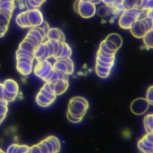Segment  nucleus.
Masks as SVG:
<instances>
[{
    "instance_id": "obj_1",
    "label": "nucleus",
    "mask_w": 153,
    "mask_h": 153,
    "mask_svg": "<svg viewBox=\"0 0 153 153\" xmlns=\"http://www.w3.org/2000/svg\"><path fill=\"white\" fill-rule=\"evenodd\" d=\"M122 44H123V40L121 36L117 33H112L108 35L106 38V39L100 43L99 51L104 54L106 53L107 55L108 54L111 56H115L116 52L121 48Z\"/></svg>"
},
{
    "instance_id": "obj_2",
    "label": "nucleus",
    "mask_w": 153,
    "mask_h": 153,
    "mask_svg": "<svg viewBox=\"0 0 153 153\" xmlns=\"http://www.w3.org/2000/svg\"><path fill=\"white\" fill-rule=\"evenodd\" d=\"M88 108H89L88 100L82 97L77 96V97H74L70 100L67 112H69L71 115H73L74 117L83 118Z\"/></svg>"
},
{
    "instance_id": "obj_3",
    "label": "nucleus",
    "mask_w": 153,
    "mask_h": 153,
    "mask_svg": "<svg viewBox=\"0 0 153 153\" xmlns=\"http://www.w3.org/2000/svg\"><path fill=\"white\" fill-rule=\"evenodd\" d=\"M142 10L140 8H134L125 10L118 20V24L123 29H130L134 22L140 19Z\"/></svg>"
},
{
    "instance_id": "obj_4",
    "label": "nucleus",
    "mask_w": 153,
    "mask_h": 153,
    "mask_svg": "<svg viewBox=\"0 0 153 153\" xmlns=\"http://www.w3.org/2000/svg\"><path fill=\"white\" fill-rule=\"evenodd\" d=\"M53 73V65L48 60L39 61L34 68V74L44 80L45 82H48L49 78Z\"/></svg>"
},
{
    "instance_id": "obj_5",
    "label": "nucleus",
    "mask_w": 153,
    "mask_h": 153,
    "mask_svg": "<svg viewBox=\"0 0 153 153\" xmlns=\"http://www.w3.org/2000/svg\"><path fill=\"white\" fill-rule=\"evenodd\" d=\"M77 12L84 18L92 17L96 13L95 4L90 1L86 0H78L77 3Z\"/></svg>"
},
{
    "instance_id": "obj_6",
    "label": "nucleus",
    "mask_w": 153,
    "mask_h": 153,
    "mask_svg": "<svg viewBox=\"0 0 153 153\" xmlns=\"http://www.w3.org/2000/svg\"><path fill=\"white\" fill-rule=\"evenodd\" d=\"M149 107H150V103L148 102L146 99L138 98L131 103L130 108H131V111L134 115L141 116L147 112V110L149 109Z\"/></svg>"
},
{
    "instance_id": "obj_7",
    "label": "nucleus",
    "mask_w": 153,
    "mask_h": 153,
    "mask_svg": "<svg viewBox=\"0 0 153 153\" xmlns=\"http://www.w3.org/2000/svg\"><path fill=\"white\" fill-rule=\"evenodd\" d=\"M132 34L138 39H142L144 37V35L147 33L148 30H150L151 29L149 28V26L147 25V23L145 22V21L143 19L141 20H137L136 22H134V24L132 25V27L130 28Z\"/></svg>"
},
{
    "instance_id": "obj_8",
    "label": "nucleus",
    "mask_w": 153,
    "mask_h": 153,
    "mask_svg": "<svg viewBox=\"0 0 153 153\" xmlns=\"http://www.w3.org/2000/svg\"><path fill=\"white\" fill-rule=\"evenodd\" d=\"M26 19L29 26H39L43 22V18L41 13L37 9H32L25 13Z\"/></svg>"
},
{
    "instance_id": "obj_9",
    "label": "nucleus",
    "mask_w": 153,
    "mask_h": 153,
    "mask_svg": "<svg viewBox=\"0 0 153 153\" xmlns=\"http://www.w3.org/2000/svg\"><path fill=\"white\" fill-rule=\"evenodd\" d=\"M47 38L48 39V40H56L61 43H64L65 39L63 31L61 30L56 29V28L48 30V31L47 33Z\"/></svg>"
},
{
    "instance_id": "obj_10",
    "label": "nucleus",
    "mask_w": 153,
    "mask_h": 153,
    "mask_svg": "<svg viewBox=\"0 0 153 153\" xmlns=\"http://www.w3.org/2000/svg\"><path fill=\"white\" fill-rule=\"evenodd\" d=\"M54 84V92L56 96L62 95L69 87V82L67 80H57L56 82H53Z\"/></svg>"
},
{
    "instance_id": "obj_11",
    "label": "nucleus",
    "mask_w": 153,
    "mask_h": 153,
    "mask_svg": "<svg viewBox=\"0 0 153 153\" xmlns=\"http://www.w3.org/2000/svg\"><path fill=\"white\" fill-rule=\"evenodd\" d=\"M34 57L37 59V61H43V60H48V54H47V49H46V45L45 43L39 44L34 50Z\"/></svg>"
},
{
    "instance_id": "obj_12",
    "label": "nucleus",
    "mask_w": 153,
    "mask_h": 153,
    "mask_svg": "<svg viewBox=\"0 0 153 153\" xmlns=\"http://www.w3.org/2000/svg\"><path fill=\"white\" fill-rule=\"evenodd\" d=\"M16 68L18 72L22 75H29L33 69V65L26 62H19L16 61Z\"/></svg>"
},
{
    "instance_id": "obj_13",
    "label": "nucleus",
    "mask_w": 153,
    "mask_h": 153,
    "mask_svg": "<svg viewBox=\"0 0 153 153\" xmlns=\"http://www.w3.org/2000/svg\"><path fill=\"white\" fill-rule=\"evenodd\" d=\"M3 85H4V88L8 92H11V93H13V94H18L19 86H18L17 82H14L13 80H11V79L5 80L4 82L3 83Z\"/></svg>"
},
{
    "instance_id": "obj_14",
    "label": "nucleus",
    "mask_w": 153,
    "mask_h": 153,
    "mask_svg": "<svg viewBox=\"0 0 153 153\" xmlns=\"http://www.w3.org/2000/svg\"><path fill=\"white\" fill-rule=\"evenodd\" d=\"M138 148L143 153H153V144L147 142L143 137L138 142Z\"/></svg>"
},
{
    "instance_id": "obj_15",
    "label": "nucleus",
    "mask_w": 153,
    "mask_h": 153,
    "mask_svg": "<svg viewBox=\"0 0 153 153\" xmlns=\"http://www.w3.org/2000/svg\"><path fill=\"white\" fill-rule=\"evenodd\" d=\"M36 102L39 106H40L42 108H47V107L50 106L54 101H52L51 100L48 99L47 97L42 95L40 92H39L37 97H36Z\"/></svg>"
},
{
    "instance_id": "obj_16",
    "label": "nucleus",
    "mask_w": 153,
    "mask_h": 153,
    "mask_svg": "<svg viewBox=\"0 0 153 153\" xmlns=\"http://www.w3.org/2000/svg\"><path fill=\"white\" fill-rule=\"evenodd\" d=\"M142 0H123V7L125 10L140 8Z\"/></svg>"
},
{
    "instance_id": "obj_17",
    "label": "nucleus",
    "mask_w": 153,
    "mask_h": 153,
    "mask_svg": "<svg viewBox=\"0 0 153 153\" xmlns=\"http://www.w3.org/2000/svg\"><path fill=\"white\" fill-rule=\"evenodd\" d=\"M143 126L147 133H153V114H149L144 117Z\"/></svg>"
},
{
    "instance_id": "obj_18",
    "label": "nucleus",
    "mask_w": 153,
    "mask_h": 153,
    "mask_svg": "<svg viewBox=\"0 0 153 153\" xmlns=\"http://www.w3.org/2000/svg\"><path fill=\"white\" fill-rule=\"evenodd\" d=\"M95 71H96V74H97L100 78H107V77L110 74L111 68L103 67V66H100V65H99L96 64Z\"/></svg>"
},
{
    "instance_id": "obj_19",
    "label": "nucleus",
    "mask_w": 153,
    "mask_h": 153,
    "mask_svg": "<svg viewBox=\"0 0 153 153\" xmlns=\"http://www.w3.org/2000/svg\"><path fill=\"white\" fill-rule=\"evenodd\" d=\"M143 39V43L147 48H153V28L147 31V33L144 35Z\"/></svg>"
},
{
    "instance_id": "obj_20",
    "label": "nucleus",
    "mask_w": 153,
    "mask_h": 153,
    "mask_svg": "<svg viewBox=\"0 0 153 153\" xmlns=\"http://www.w3.org/2000/svg\"><path fill=\"white\" fill-rule=\"evenodd\" d=\"M72 55V49L71 48L69 47L68 44H66L65 42H64L62 44V48H61V51H60V54L58 56V58H61V57H70Z\"/></svg>"
},
{
    "instance_id": "obj_21",
    "label": "nucleus",
    "mask_w": 153,
    "mask_h": 153,
    "mask_svg": "<svg viewBox=\"0 0 153 153\" xmlns=\"http://www.w3.org/2000/svg\"><path fill=\"white\" fill-rule=\"evenodd\" d=\"M58 59H61L65 64V66H66V73L67 74H72L74 73V62L72 61V59L70 57H61V58H58Z\"/></svg>"
},
{
    "instance_id": "obj_22",
    "label": "nucleus",
    "mask_w": 153,
    "mask_h": 153,
    "mask_svg": "<svg viewBox=\"0 0 153 153\" xmlns=\"http://www.w3.org/2000/svg\"><path fill=\"white\" fill-rule=\"evenodd\" d=\"M48 139L52 143V144H53V146L55 148V153L59 152L60 150H61V143H60L59 139L57 137H56V136H53V135L48 136Z\"/></svg>"
},
{
    "instance_id": "obj_23",
    "label": "nucleus",
    "mask_w": 153,
    "mask_h": 153,
    "mask_svg": "<svg viewBox=\"0 0 153 153\" xmlns=\"http://www.w3.org/2000/svg\"><path fill=\"white\" fill-rule=\"evenodd\" d=\"M19 48L23 49V50H26V51H29V52H31V53H34V50H35V48H34L29 41H27L26 39H24V40L20 44Z\"/></svg>"
},
{
    "instance_id": "obj_24",
    "label": "nucleus",
    "mask_w": 153,
    "mask_h": 153,
    "mask_svg": "<svg viewBox=\"0 0 153 153\" xmlns=\"http://www.w3.org/2000/svg\"><path fill=\"white\" fill-rule=\"evenodd\" d=\"M148 102L153 105V86H151L148 90H147V92H146V98H145Z\"/></svg>"
},
{
    "instance_id": "obj_25",
    "label": "nucleus",
    "mask_w": 153,
    "mask_h": 153,
    "mask_svg": "<svg viewBox=\"0 0 153 153\" xmlns=\"http://www.w3.org/2000/svg\"><path fill=\"white\" fill-rule=\"evenodd\" d=\"M66 117H67V119H68L70 122H72V123H74V124H78V123H80V122L82 120V117H74V116L71 115L69 112H67V114H66Z\"/></svg>"
},
{
    "instance_id": "obj_26",
    "label": "nucleus",
    "mask_w": 153,
    "mask_h": 153,
    "mask_svg": "<svg viewBox=\"0 0 153 153\" xmlns=\"http://www.w3.org/2000/svg\"><path fill=\"white\" fill-rule=\"evenodd\" d=\"M39 92L42 94V95H44L45 97H47L48 99H49V100H51L52 101H55V100H56V95H55V94H52V93H49V92H48L47 91H45L43 88H41L40 89V91H39Z\"/></svg>"
},
{
    "instance_id": "obj_27",
    "label": "nucleus",
    "mask_w": 153,
    "mask_h": 153,
    "mask_svg": "<svg viewBox=\"0 0 153 153\" xmlns=\"http://www.w3.org/2000/svg\"><path fill=\"white\" fill-rule=\"evenodd\" d=\"M43 143L46 144V146H47V148H48V152L55 153V148H54V146H53L52 143H51L48 138L44 139V140H43Z\"/></svg>"
},
{
    "instance_id": "obj_28",
    "label": "nucleus",
    "mask_w": 153,
    "mask_h": 153,
    "mask_svg": "<svg viewBox=\"0 0 153 153\" xmlns=\"http://www.w3.org/2000/svg\"><path fill=\"white\" fill-rule=\"evenodd\" d=\"M30 150V147L27 145H19L16 153H27Z\"/></svg>"
},
{
    "instance_id": "obj_29",
    "label": "nucleus",
    "mask_w": 153,
    "mask_h": 153,
    "mask_svg": "<svg viewBox=\"0 0 153 153\" xmlns=\"http://www.w3.org/2000/svg\"><path fill=\"white\" fill-rule=\"evenodd\" d=\"M18 146H19V144H16V143H13V144L10 145V146L7 148L6 153H16L17 149H18Z\"/></svg>"
},
{
    "instance_id": "obj_30",
    "label": "nucleus",
    "mask_w": 153,
    "mask_h": 153,
    "mask_svg": "<svg viewBox=\"0 0 153 153\" xmlns=\"http://www.w3.org/2000/svg\"><path fill=\"white\" fill-rule=\"evenodd\" d=\"M38 145H39V149L41 151V153H49L47 146H46V144L43 143V141H41L39 143H38Z\"/></svg>"
},
{
    "instance_id": "obj_31",
    "label": "nucleus",
    "mask_w": 153,
    "mask_h": 153,
    "mask_svg": "<svg viewBox=\"0 0 153 153\" xmlns=\"http://www.w3.org/2000/svg\"><path fill=\"white\" fill-rule=\"evenodd\" d=\"M30 152L31 153H41V151H40V149H39L38 144L32 145L31 147H30Z\"/></svg>"
},
{
    "instance_id": "obj_32",
    "label": "nucleus",
    "mask_w": 153,
    "mask_h": 153,
    "mask_svg": "<svg viewBox=\"0 0 153 153\" xmlns=\"http://www.w3.org/2000/svg\"><path fill=\"white\" fill-rule=\"evenodd\" d=\"M143 138H144L147 142H149L150 143L153 144V133H147V134L144 135Z\"/></svg>"
},
{
    "instance_id": "obj_33",
    "label": "nucleus",
    "mask_w": 153,
    "mask_h": 153,
    "mask_svg": "<svg viewBox=\"0 0 153 153\" xmlns=\"http://www.w3.org/2000/svg\"><path fill=\"white\" fill-rule=\"evenodd\" d=\"M7 112H8V108H7V106L0 105V114H2V115H6Z\"/></svg>"
},
{
    "instance_id": "obj_34",
    "label": "nucleus",
    "mask_w": 153,
    "mask_h": 153,
    "mask_svg": "<svg viewBox=\"0 0 153 153\" xmlns=\"http://www.w3.org/2000/svg\"><path fill=\"white\" fill-rule=\"evenodd\" d=\"M7 30H5V29H3V28H0V38L1 37H3L4 35V33H5V31H6Z\"/></svg>"
},
{
    "instance_id": "obj_35",
    "label": "nucleus",
    "mask_w": 153,
    "mask_h": 153,
    "mask_svg": "<svg viewBox=\"0 0 153 153\" xmlns=\"http://www.w3.org/2000/svg\"><path fill=\"white\" fill-rule=\"evenodd\" d=\"M5 117H6V115H2V114H0V125H1V123L4 120Z\"/></svg>"
},
{
    "instance_id": "obj_36",
    "label": "nucleus",
    "mask_w": 153,
    "mask_h": 153,
    "mask_svg": "<svg viewBox=\"0 0 153 153\" xmlns=\"http://www.w3.org/2000/svg\"><path fill=\"white\" fill-rule=\"evenodd\" d=\"M0 153H6V152H4V151H2V150H0Z\"/></svg>"
},
{
    "instance_id": "obj_37",
    "label": "nucleus",
    "mask_w": 153,
    "mask_h": 153,
    "mask_svg": "<svg viewBox=\"0 0 153 153\" xmlns=\"http://www.w3.org/2000/svg\"><path fill=\"white\" fill-rule=\"evenodd\" d=\"M27 153H31V152H30V150H29V151H28V152H27Z\"/></svg>"
},
{
    "instance_id": "obj_38",
    "label": "nucleus",
    "mask_w": 153,
    "mask_h": 153,
    "mask_svg": "<svg viewBox=\"0 0 153 153\" xmlns=\"http://www.w3.org/2000/svg\"><path fill=\"white\" fill-rule=\"evenodd\" d=\"M0 84H1V83H0Z\"/></svg>"
}]
</instances>
